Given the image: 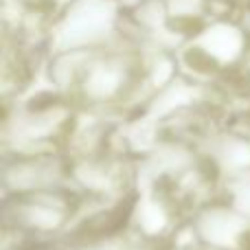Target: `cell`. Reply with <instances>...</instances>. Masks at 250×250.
<instances>
[]
</instances>
